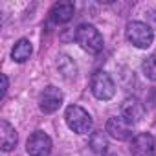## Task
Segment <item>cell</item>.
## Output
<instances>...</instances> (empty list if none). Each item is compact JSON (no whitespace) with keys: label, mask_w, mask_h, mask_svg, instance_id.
Here are the masks:
<instances>
[{"label":"cell","mask_w":156,"mask_h":156,"mask_svg":"<svg viewBox=\"0 0 156 156\" xmlns=\"http://www.w3.org/2000/svg\"><path fill=\"white\" fill-rule=\"evenodd\" d=\"M75 41L83 50H87L90 53H98V51L103 50V35L92 24H81L79 28H77Z\"/></svg>","instance_id":"1"},{"label":"cell","mask_w":156,"mask_h":156,"mask_svg":"<svg viewBox=\"0 0 156 156\" xmlns=\"http://www.w3.org/2000/svg\"><path fill=\"white\" fill-rule=\"evenodd\" d=\"M64 119H66V125L70 127V130H73L77 134H88L92 130V118L79 105H70L64 112Z\"/></svg>","instance_id":"2"},{"label":"cell","mask_w":156,"mask_h":156,"mask_svg":"<svg viewBox=\"0 0 156 156\" xmlns=\"http://www.w3.org/2000/svg\"><path fill=\"white\" fill-rule=\"evenodd\" d=\"M125 35H127V41H129L132 46L141 48V50L149 48V46L152 44V41H154V33H152L151 26L145 24V22H138V20L127 24Z\"/></svg>","instance_id":"3"},{"label":"cell","mask_w":156,"mask_h":156,"mask_svg":"<svg viewBox=\"0 0 156 156\" xmlns=\"http://www.w3.org/2000/svg\"><path fill=\"white\" fill-rule=\"evenodd\" d=\"M90 90L98 99L108 101L116 94V85H114L112 77L107 72H96L92 75V79H90Z\"/></svg>","instance_id":"4"},{"label":"cell","mask_w":156,"mask_h":156,"mask_svg":"<svg viewBox=\"0 0 156 156\" xmlns=\"http://www.w3.org/2000/svg\"><path fill=\"white\" fill-rule=\"evenodd\" d=\"M26 151L30 156H48L51 152V140L48 134L37 130L28 138L26 143Z\"/></svg>","instance_id":"5"},{"label":"cell","mask_w":156,"mask_h":156,"mask_svg":"<svg viewBox=\"0 0 156 156\" xmlns=\"http://www.w3.org/2000/svg\"><path fill=\"white\" fill-rule=\"evenodd\" d=\"M61 105H62V92H61L57 87H53V85L46 87V88L42 90V94H41V99H39L41 110H42L44 114H51V112H55Z\"/></svg>","instance_id":"6"},{"label":"cell","mask_w":156,"mask_h":156,"mask_svg":"<svg viewBox=\"0 0 156 156\" xmlns=\"http://www.w3.org/2000/svg\"><path fill=\"white\" fill-rule=\"evenodd\" d=\"M130 152H132V156H154V152H156L154 138L147 132L136 134L130 141Z\"/></svg>","instance_id":"7"},{"label":"cell","mask_w":156,"mask_h":156,"mask_svg":"<svg viewBox=\"0 0 156 156\" xmlns=\"http://www.w3.org/2000/svg\"><path fill=\"white\" fill-rule=\"evenodd\" d=\"M145 116V107L136 99V98H129L121 103V118L127 123H138L141 121V118Z\"/></svg>","instance_id":"8"},{"label":"cell","mask_w":156,"mask_h":156,"mask_svg":"<svg viewBox=\"0 0 156 156\" xmlns=\"http://www.w3.org/2000/svg\"><path fill=\"white\" fill-rule=\"evenodd\" d=\"M107 132L110 138L114 140H119V141H125L132 136V129H130V123H127L121 116H114L107 121Z\"/></svg>","instance_id":"9"},{"label":"cell","mask_w":156,"mask_h":156,"mask_svg":"<svg viewBox=\"0 0 156 156\" xmlns=\"http://www.w3.org/2000/svg\"><path fill=\"white\" fill-rule=\"evenodd\" d=\"M73 13H75V8H73L72 2H59V4H55V6L51 8V11H50L51 20H53L55 24H64V22H68V20L73 17Z\"/></svg>","instance_id":"10"},{"label":"cell","mask_w":156,"mask_h":156,"mask_svg":"<svg viewBox=\"0 0 156 156\" xmlns=\"http://www.w3.org/2000/svg\"><path fill=\"white\" fill-rule=\"evenodd\" d=\"M0 145L2 151H11L17 145V132L8 121H0Z\"/></svg>","instance_id":"11"},{"label":"cell","mask_w":156,"mask_h":156,"mask_svg":"<svg viewBox=\"0 0 156 156\" xmlns=\"http://www.w3.org/2000/svg\"><path fill=\"white\" fill-rule=\"evenodd\" d=\"M31 53H33L31 42H30L28 39H20V41L15 42V46H13V50H11V59H13L15 62H26V61L31 57Z\"/></svg>","instance_id":"12"},{"label":"cell","mask_w":156,"mask_h":156,"mask_svg":"<svg viewBox=\"0 0 156 156\" xmlns=\"http://www.w3.org/2000/svg\"><path fill=\"white\" fill-rule=\"evenodd\" d=\"M57 68H59V72L66 77V79L75 77V73H77V66H75V62H73L68 55H59V59H57Z\"/></svg>","instance_id":"13"},{"label":"cell","mask_w":156,"mask_h":156,"mask_svg":"<svg viewBox=\"0 0 156 156\" xmlns=\"http://www.w3.org/2000/svg\"><path fill=\"white\" fill-rule=\"evenodd\" d=\"M90 145H92V149H94L96 152H103V151H107L108 141H107V138H105L103 132H94V134L90 136Z\"/></svg>","instance_id":"14"},{"label":"cell","mask_w":156,"mask_h":156,"mask_svg":"<svg viewBox=\"0 0 156 156\" xmlns=\"http://www.w3.org/2000/svg\"><path fill=\"white\" fill-rule=\"evenodd\" d=\"M141 68H143V73L149 77L151 81H156V55L147 57V59L143 61Z\"/></svg>","instance_id":"15"},{"label":"cell","mask_w":156,"mask_h":156,"mask_svg":"<svg viewBox=\"0 0 156 156\" xmlns=\"http://www.w3.org/2000/svg\"><path fill=\"white\" fill-rule=\"evenodd\" d=\"M6 92H8V77L2 73V98L6 96Z\"/></svg>","instance_id":"16"},{"label":"cell","mask_w":156,"mask_h":156,"mask_svg":"<svg viewBox=\"0 0 156 156\" xmlns=\"http://www.w3.org/2000/svg\"><path fill=\"white\" fill-rule=\"evenodd\" d=\"M108 156H116V154H108Z\"/></svg>","instance_id":"17"}]
</instances>
